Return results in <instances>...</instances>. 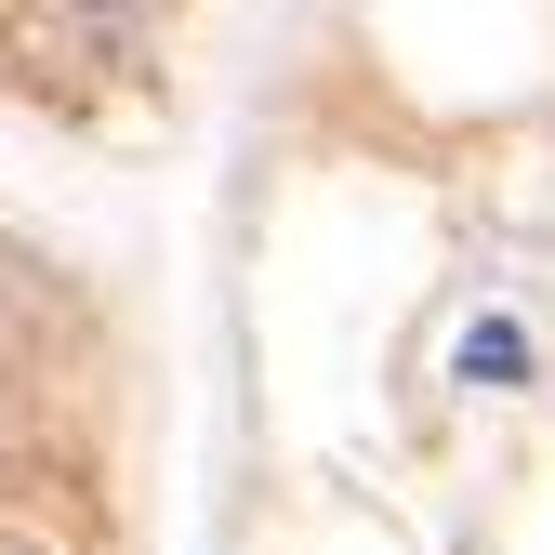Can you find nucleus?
I'll return each instance as SVG.
<instances>
[{
  "mask_svg": "<svg viewBox=\"0 0 555 555\" xmlns=\"http://www.w3.org/2000/svg\"><path fill=\"white\" fill-rule=\"evenodd\" d=\"M450 371H463L476 397H516V384H529L542 358H529V331H516V318H476V331H463V358H450Z\"/></svg>",
  "mask_w": 555,
  "mask_h": 555,
  "instance_id": "1",
  "label": "nucleus"
}]
</instances>
